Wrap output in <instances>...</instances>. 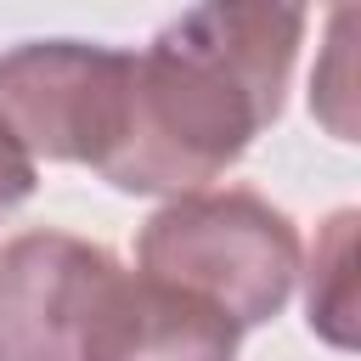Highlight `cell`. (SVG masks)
I'll list each match as a JSON object with an SVG mask.
<instances>
[{"label":"cell","instance_id":"cell-6","mask_svg":"<svg viewBox=\"0 0 361 361\" xmlns=\"http://www.w3.org/2000/svg\"><path fill=\"white\" fill-rule=\"evenodd\" d=\"M310 327L350 350L355 344V209H338L327 220V231L316 237V254H310Z\"/></svg>","mask_w":361,"mask_h":361},{"label":"cell","instance_id":"cell-1","mask_svg":"<svg viewBox=\"0 0 361 361\" xmlns=\"http://www.w3.org/2000/svg\"><path fill=\"white\" fill-rule=\"evenodd\" d=\"M299 6H192L130 56V96L102 180L118 192H209L282 113Z\"/></svg>","mask_w":361,"mask_h":361},{"label":"cell","instance_id":"cell-7","mask_svg":"<svg viewBox=\"0 0 361 361\" xmlns=\"http://www.w3.org/2000/svg\"><path fill=\"white\" fill-rule=\"evenodd\" d=\"M34 180H39V175H34V158L23 152V141H17L11 124L0 118V214L17 209V203L34 192Z\"/></svg>","mask_w":361,"mask_h":361},{"label":"cell","instance_id":"cell-5","mask_svg":"<svg viewBox=\"0 0 361 361\" xmlns=\"http://www.w3.org/2000/svg\"><path fill=\"white\" fill-rule=\"evenodd\" d=\"M90 361H237V327L180 288L118 271Z\"/></svg>","mask_w":361,"mask_h":361},{"label":"cell","instance_id":"cell-3","mask_svg":"<svg viewBox=\"0 0 361 361\" xmlns=\"http://www.w3.org/2000/svg\"><path fill=\"white\" fill-rule=\"evenodd\" d=\"M130 96V51L85 39H28L0 51V118L28 158L90 164L118 141Z\"/></svg>","mask_w":361,"mask_h":361},{"label":"cell","instance_id":"cell-2","mask_svg":"<svg viewBox=\"0 0 361 361\" xmlns=\"http://www.w3.org/2000/svg\"><path fill=\"white\" fill-rule=\"evenodd\" d=\"M135 265L141 276L203 299L243 333L288 305L299 276V231L259 192H186L141 226Z\"/></svg>","mask_w":361,"mask_h":361},{"label":"cell","instance_id":"cell-4","mask_svg":"<svg viewBox=\"0 0 361 361\" xmlns=\"http://www.w3.org/2000/svg\"><path fill=\"white\" fill-rule=\"evenodd\" d=\"M118 271L102 243L68 231L11 237L0 248V361H90Z\"/></svg>","mask_w":361,"mask_h":361}]
</instances>
